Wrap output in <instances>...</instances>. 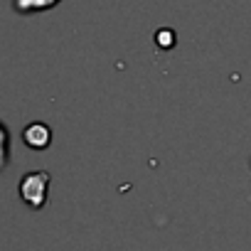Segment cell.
<instances>
[{
  "instance_id": "6da1fadb",
  "label": "cell",
  "mask_w": 251,
  "mask_h": 251,
  "mask_svg": "<svg viewBox=\"0 0 251 251\" xmlns=\"http://www.w3.org/2000/svg\"><path fill=\"white\" fill-rule=\"evenodd\" d=\"M50 182L52 175L47 170H30L20 177L18 182V192L20 200L30 207V209H42L50 200Z\"/></svg>"
},
{
  "instance_id": "7a4b0ae2",
  "label": "cell",
  "mask_w": 251,
  "mask_h": 251,
  "mask_svg": "<svg viewBox=\"0 0 251 251\" xmlns=\"http://www.w3.org/2000/svg\"><path fill=\"white\" fill-rule=\"evenodd\" d=\"M23 143L30 151H47L52 146V128L45 121H32L23 128Z\"/></svg>"
},
{
  "instance_id": "3957f363",
  "label": "cell",
  "mask_w": 251,
  "mask_h": 251,
  "mask_svg": "<svg viewBox=\"0 0 251 251\" xmlns=\"http://www.w3.org/2000/svg\"><path fill=\"white\" fill-rule=\"evenodd\" d=\"M62 0H13V10L18 15H37L57 8Z\"/></svg>"
},
{
  "instance_id": "277c9868",
  "label": "cell",
  "mask_w": 251,
  "mask_h": 251,
  "mask_svg": "<svg viewBox=\"0 0 251 251\" xmlns=\"http://www.w3.org/2000/svg\"><path fill=\"white\" fill-rule=\"evenodd\" d=\"M10 143H13V138H10V128L0 121V173H5L8 170V165H10Z\"/></svg>"
},
{
  "instance_id": "5b68a950",
  "label": "cell",
  "mask_w": 251,
  "mask_h": 251,
  "mask_svg": "<svg viewBox=\"0 0 251 251\" xmlns=\"http://www.w3.org/2000/svg\"><path fill=\"white\" fill-rule=\"evenodd\" d=\"M155 42H158L163 50H170V47L175 45V32H170V30H160V32L155 35Z\"/></svg>"
}]
</instances>
